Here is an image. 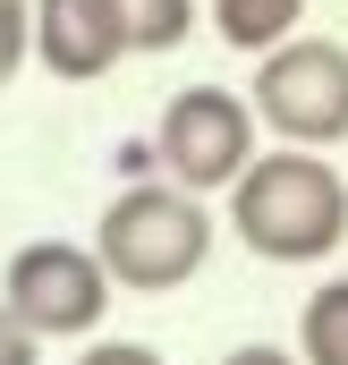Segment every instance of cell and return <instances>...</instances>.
I'll return each instance as SVG.
<instances>
[{"label": "cell", "mask_w": 348, "mask_h": 365, "mask_svg": "<svg viewBox=\"0 0 348 365\" xmlns=\"http://www.w3.org/2000/svg\"><path fill=\"white\" fill-rule=\"evenodd\" d=\"M230 230L247 238V255H263V264H323L348 238V179L314 145L255 153L247 179L230 187Z\"/></svg>", "instance_id": "6da1fadb"}, {"label": "cell", "mask_w": 348, "mask_h": 365, "mask_svg": "<svg viewBox=\"0 0 348 365\" xmlns=\"http://www.w3.org/2000/svg\"><path fill=\"white\" fill-rule=\"evenodd\" d=\"M93 247H102V264H111L119 289H178L213 255V212H204L195 187H178V179H136V187L111 195Z\"/></svg>", "instance_id": "7a4b0ae2"}, {"label": "cell", "mask_w": 348, "mask_h": 365, "mask_svg": "<svg viewBox=\"0 0 348 365\" xmlns=\"http://www.w3.org/2000/svg\"><path fill=\"white\" fill-rule=\"evenodd\" d=\"M255 93L238 102L230 86H187L170 93V110H162V128H153V153H162V170L178 187H195V195H221V187L247 179V162H255Z\"/></svg>", "instance_id": "3957f363"}, {"label": "cell", "mask_w": 348, "mask_h": 365, "mask_svg": "<svg viewBox=\"0 0 348 365\" xmlns=\"http://www.w3.org/2000/svg\"><path fill=\"white\" fill-rule=\"evenodd\" d=\"M255 110L280 145H340L348 136V51L323 34L272 43L255 68Z\"/></svg>", "instance_id": "277c9868"}, {"label": "cell", "mask_w": 348, "mask_h": 365, "mask_svg": "<svg viewBox=\"0 0 348 365\" xmlns=\"http://www.w3.org/2000/svg\"><path fill=\"white\" fill-rule=\"evenodd\" d=\"M111 264H102V247H68V238H34V247H17L9 255V272H0V297L43 331V340H77L93 331L102 314H111Z\"/></svg>", "instance_id": "5b68a950"}, {"label": "cell", "mask_w": 348, "mask_h": 365, "mask_svg": "<svg viewBox=\"0 0 348 365\" xmlns=\"http://www.w3.org/2000/svg\"><path fill=\"white\" fill-rule=\"evenodd\" d=\"M128 17L119 0H34V60L68 86H93L128 60Z\"/></svg>", "instance_id": "8992f818"}, {"label": "cell", "mask_w": 348, "mask_h": 365, "mask_svg": "<svg viewBox=\"0 0 348 365\" xmlns=\"http://www.w3.org/2000/svg\"><path fill=\"white\" fill-rule=\"evenodd\" d=\"M297 17H306V0H213V26H221V43L230 51H272V43H289L297 34Z\"/></svg>", "instance_id": "52a82bcc"}, {"label": "cell", "mask_w": 348, "mask_h": 365, "mask_svg": "<svg viewBox=\"0 0 348 365\" xmlns=\"http://www.w3.org/2000/svg\"><path fill=\"white\" fill-rule=\"evenodd\" d=\"M297 349L306 365H348V280H323L297 314Z\"/></svg>", "instance_id": "ba28073f"}, {"label": "cell", "mask_w": 348, "mask_h": 365, "mask_svg": "<svg viewBox=\"0 0 348 365\" xmlns=\"http://www.w3.org/2000/svg\"><path fill=\"white\" fill-rule=\"evenodd\" d=\"M119 17H128L136 60H145V51H178V43L195 34V0H119Z\"/></svg>", "instance_id": "9c48e42d"}, {"label": "cell", "mask_w": 348, "mask_h": 365, "mask_svg": "<svg viewBox=\"0 0 348 365\" xmlns=\"http://www.w3.org/2000/svg\"><path fill=\"white\" fill-rule=\"evenodd\" d=\"M34 60V0H0V86Z\"/></svg>", "instance_id": "30bf717a"}, {"label": "cell", "mask_w": 348, "mask_h": 365, "mask_svg": "<svg viewBox=\"0 0 348 365\" xmlns=\"http://www.w3.org/2000/svg\"><path fill=\"white\" fill-rule=\"evenodd\" d=\"M0 365H43V331L0 297Z\"/></svg>", "instance_id": "8fae6325"}, {"label": "cell", "mask_w": 348, "mask_h": 365, "mask_svg": "<svg viewBox=\"0 0 348 365\" xmlns=\"http://www.w3.org/2000/svg\"><path fill=\"white\" fill-rule=\"evenodd\" d=\"M77 365H162L153 349H136V340H102V349H86Z\"/></svg>", "instance_id": "7c38bea8"}, {"label": "cell", "mask_w": 348, "mask_h": 365, "mask_svg": "<svg viewBox=\"0 0 348 365\" xmlns=\"http://www.w3.org/2000/svg\"><path fill=\"white\" fill-rule=\"evenodd\" d=\"M221 365H306V357H289V349H230Z\"/></svg>", "instance_id": "4fadbf2b"}]
</instances>
